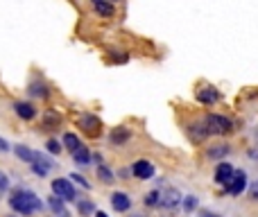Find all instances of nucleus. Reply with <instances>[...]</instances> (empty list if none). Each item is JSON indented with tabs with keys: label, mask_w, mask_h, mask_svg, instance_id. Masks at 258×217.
Segmentation results:
<instances>
[{
	"label": "nucleus",
	"mask_w": 258,
	"mask_h": 217,
	"mask_svg": "<svg viewBox=\"0 0 258 217\" xmlns=\"http://www.w3.org/2000/svg\"><path fill=\"white\" fill-rule=\"evenodd\" d=\"M9 208L18 215H34L43 208V204H41L36 192L27 190V188H16L9 195Z\"/></svg>",
	"instance_id": "obj_1"
},
{
	"label": "nucleus",
	"mask_w": 258,
	"mask_h": 217,
	"mask_svg": "<svg viewBox=\"0 0 258 217\" xmlns=\"http://www.w3.org/2000/svg\"><path fill=\"white\" fill-rule=\"evenodd\" d=\"M204 127L209 136H227L233 131V122L222 113H209L204 118Z\"/></svg>",
	"instance_id": "obj_2"
},
{
	"label": "nucleus",
	"mask_w": 258,
	"mask_h": 217,
	"mask_svg": "<svg viewBox=\"0 0 258 217\" xmlns=\"http://www.w3.org/2000/svg\"><path fill=\"white\" fill-rule=\"evenodd\" d=\"M77 127H80L86 136L98 138L100 133H102V120L93 113H82L80 118H77Z\"/></svg>",
	"instance_id": "obj_3"
},
{
	"label": "nucleus",
	"mask_w": 258,
	"mask_h": 217,
	"mask_svg": "<svg viewBox=\"0 0 258 217\" xmlns=\"http://www.w3.org/2000/svg\"><path fill=\"white\" fill-rule=\"evenodd\" d=\"M50 186H52L54 197H59L63 201H77V192H75V186L71 183V179H54Z\"/></svg>",
	"instance_id": "obj_4"
},
{
	"label": "nucleus",
	"mask_w": 258,
	"mask_h": 217,
	"mask_svg": "<svg viewBox=\"0 0 258 217\" xmlns=\"http://www.w3.org/2000/svg\"><path fill=\"white\" fill-rule=\"evenodd\" d=\"M183 197L181 192L177 190V188H165L163 192H161V201H159V208H163L165 213H174V210L181 206Z\"/></svg>",
	"instance_id": "obj_5"
},
{
	"label": "nucleus",
	"mask_w": 258,
	"mask_h": 217,
	"mask_svg": "<svg viewBox=\"0 0 258 217\" xmlns=\"http://www.w3.org/2000/svg\"><path fill=\"white\" fill-rule=\"evenodd\" d=\"M233 174H236V170H233L231 163H227V161H220L218 165H215V172H213V179L218 186H224L227 188L229 183H231Z\"/></svg>",
	"instance_id": "obj_6"
},
{
	"label": "nucleus",
	"mask_w": 258,
	"mask_h": 217,
	"mask_svg": "<svg viewBox=\"0 0 258 217\" xmlns=\"http://www.w3.org/2000/svg\"><path fill=\"white\" fill-rule=\"evenodd\" d=\"M247 186H249V181H247V172H245V170H236L231 183L227 186V192H229V195H233V197H240L242 192L247 190Z\"/></svg>",
	"instance_id": "obj_7"
},
{
	"label": "nucleus",
	"mask_w": 258,
	"mask_h": 217,
	"mask_svg": "<svg viewBox=\"0 0 258 217\" xmlns=\"http://www.w3.org/2000/svg\"><path fill=\"white\" fill-rule=\"evenodd\" d=\"M132 174L136 179H143V181H147V179L154 177V163H150L147 159L136 161V163L132 165Z\"/></svg>",
	"instance_id": "obj_8"
},
{
	"label": "nucleus",
	"mask_w": 258,
	"mask_h": 217,
	"mask_svg": "<svg viewBox=\"0 0 258 217\" xmlns=\"http://www.w3.org/2000/svg\"><path fill=\"white\" fill-rule=\"evenodd\" d=\"M27 93H30V98H39V100H48L50 98L48 84H45L43 80H39V77H34V80L27 84Z\"/></svg>",
	"instance_id": "obj_9"
},
{
	"label": "nucleus",
	"mask_w": 258,
	"mask_h": 217,
	"mask_svg": "<svg viewBox=\"0 0 258 217\" xmlns=\"http://www.w3.org/2000/svg\"><path fill=\"white\" fill-rule=\"evenodd\" d=\"M109 201H111L113 210H118V213H127V210L132 208V199H129L127 192H120V190L111 192V199Z\"/></svg>",
	"instance_id": "obj_10"
},
{
	"label": "nucleus",
	"mask_w": 258,
	"mask_h": 217,
	"mask_svg": "<svg viewBox=\"0 0 258 217\" xmlns=\"http://www.w3.org/2000/svg\"><path fill=\"white\" fill-rule=\"evenodd\" d=\"M129 138H132V131H129L127 127H113L111 133H109V142H111L113 147H122L129 142Z\"/></svg>",
	"instance_id": "obj_11"
},
{
	"label": "nucleus",
	"mask_w": 258,
	"mask_h": 217,
	"mask_svg": "<svg viewBox=\"0 0 258 217\" xmlns=\"http://www.w3.org/2000/svg\"><path fill=\"white\" fill-rule=\"evenodd\" d=\"M220 91L215 89V86H202L200 91H197V100H200L202 104H215V102H220Z\"/></svg>",
	"instance_id": "obj_12"
},
{
	"label": "nucleus",
	"mask_w": 258,
	"mask_h": 217,
	"mask_svg": "<svg viewBox=\"0 0 258 217\" xmlns=\"http://www.w3.org/2000/svg\"><path fill=\"white\" fill-rule=\"evenodd\" d=\"M14 113H16L21 120H25V122H30V120L36 118V109L32 102H14Z\"/></svg>",
	"instance_id": "obj_13"
},
{
	"label": "nucleus",
	"mask_w": 258,
	"mask_h": 217,
	"mask_svg": "<svg viewBox=\"0 0 258 217\" xmlns=\"http://www.w3.org/2000/svg\"><path fill=\"white\" fill-rule=\"evenodd\" d=\"M59 124H61V115L57 113L54 109H48L43 111V118H41V127L43 129H59Z\"/></svg>",
	"instance_id": "obj_14"
},
{
	"label": "nucleus",
	"mask_w": 258,
	"mask_h": 217,
	"mask_svg": "<svg viewBox=\"0 0 258 217\" xmlns=\"http://www.w3.org/2000/svg\"><path fill=\"white\" fill-rule=\"evenodd\" d=\"M91 5H93L95 12L104 18H111L113 14H116V9H113V5L109 3V0H91Z\"/></svg>",
	"instance_id": "obj_15"
},
{
	"label": "nucleus",
	"mask_w": 258,
	"mask_h": 217,
	"mask_svg": "<svg viewBox=\"0 0 258 217\" xmlns=\"http://www.w3.org/2000/svg\"><path fill=\"white\" fill-rule=\"evenodd\" d=\"M91 161H93V156H91V152H89V147L86 145H82L80 150H75L73 152V163H77V165H91Z\"/></svg>",
	"instance_id": "obj_16"
},
{
	"label": "nucleus",
	"mask_w": 258,
	"mask_h": 217,
	"mask_svg": "<svg viewBox=\"0 0 258 217\" xmlns=\"http://www.w3.org/2000/svg\"><path fill=\"white\" fill-rule=\"evenodd\" d=\"M188 133L192 136V140H195V142H202V140H206V138H209V131H206L204 122H192V124H188Z\"/></svg>",
	"instance_id": "obj_17"
},
{
	"label": "nucleus",
	"mask_w": 258,
	"mask_h": 217,
	"mask_svg": "<svg viewBox=\"0 0 258 217\" xmlns=\"http://www.w3.org/2000/svg\"><path fill=\"white\" fill-rule=\"evenodd\" d=\"M61 145L66 147L68 152H75V150H80L82 147V140H80V136L77 133H73V131H68V133H63V138H61Z\"/></svg>",
	"instance_id": "obj_18"
},
{
	"label": "nucleus",
	"mask_w": 258,
	"mask_h": 217,
	"mask_svg": "<svg viewBox=\"0 0 258 217\" xmlns=\"http://www.w3.org/2000/svg\"><path fill=\"white\" fill-rule=\"evenodd\" d=\"M14 154H16L23 163H34V150H30L27 145H14Z\"/></svg>",
	"instance_id": "obj_19"
},
{
	"label": "nucleus",
	"mask_w": 258,
	"mask_h": 217,
	"mask_svg": "<svg viewBox=\"0 0 258 217\" xmlns=\"http://www.w3.org/2000/svg\"><path fill=\"white\" fill-rule=\"evenodd\" d=\"M48 206H50V210H52L54 215H59V217H68V210L63 208V199H59V197H48Z\"/></svg>",
	"instance_id": "obj_20"
},
{
	"label": "nucleus",
	"mask_w": 258,
	"mask_h": 217,
	"mask_svg": "<svg viewBox=\"0 0 258 217\" xmlns=\"http://www.w3.org/2000/svg\"><path fill=\"white\" fill-rule=\"evenodd\" d=\"M98 179H100L102 183H107V186H109V183L116 181V174H113V170L107 168L104 163H98Z\"/></svg>",
	"instance_id": "obj_21"
},
{
	"label": "nucleus",
	"mask_w": 258,
	"mask_h": 217,
	"mask_svg": "<svg viewBox=\"0 0 258 217\" xmlns=\"http://www.w3.org/2000/svg\"><path fill=\"white\" fill-rule=\"evenodd\" d=\"M229 152H231V147H229V145H213V147H209V152H206V154H209V159H215L220 163V159H224Z\"/></svg>",
	"instance_id": "obj_22"
},
{
	"label": "nucleus",
	"mask_w": 258,
	"mask_h": 217,
	"mask_svg": "<svg viewBox=\"0 0 258 217\" xmlns=\"http://www.w3.org/2000/svg\"><path fill=\"white\" fill-rule=\"evenodd\" d=\"M75 206H77V213L84 215V217L93 215V210H95V204H93L91 199H77V201H75Z\"/></svg>",
	"instance_id": "obj_23"
},
{
	"label": "nucleus",
	"mask_w": 258,
	"mask_h": 217,
	"mask_svg": "<svg viewBox=\"0 0 258 217\" xmlns=\"http://www.w3.org/2000/svg\"><path fill=\"white\" fill-rule=\"evenodd\" d=\"M159 201H161V190H150L145 195V199H143V204L147 208H154V206H159Z\"/></svg>",
	"instance_id": "obj_24"
},
{
	"label": "nucleus",
	"mask_w": 258,
	"mask_h": 217,
	"mask_svg": "<svg viewBox=\"0 0 258 217\" xmlns=\"http://www.w3.org/2000/svg\"><path fill=\"white\" fill-rule=\"evenodd\" d=\"M45 150L50 152V154H61L63 152V145H61V140H57V138H50L48 142H45Z\"/></svg>",
	"instance_id": "obj_25"
},
{
	"label": "nucleus",
	"mask_w": 258,
	"mask_h": 217,
	"mask_svg": "<svg viewBox=\"0 0 258 217\" xmlns=\"http://www.w3.org/2000/svg\"><path fill=\"white\" fill-rule=\"evenodd\" d=\"M34 163L45 165V168H48V170H52V168H54L52 159H50V156H45V154H41V152H34ZM30 165H32V163H30Z\"/></svg>",
	"instance_id": "obj_26"
},
{
	"label": "nucleus",
	"mask_w": 258,
	"mask_h": 217,
	"mask_svg": "<svg viewBox=\"0 0 258 217\" xmlns=\"http://www.w3.org/2000/svg\"><path fill=\"white\" fill-rule=\"evenodd\" d=\"M181 206H183V210H186V213H192V210H195V208H197V197H192V195L183 197Z\"/></svg>",
	"instance_id": "obj_27"
},
{
	"label": "nucleus",
	"mask_w": 258,
	"mask_h": 217,
	"mask_svg": "<svg viewBox=\"0 0 258 217\" xmlns=\"http://www.w3.org/2000/svg\"><path fill=\"white\" fill-rule=\"evenodd\" d=\"M30 168H32V172H34V174H36V177H45V174H48V172H50V170H48V168H45V165H41V163H32V165H30Z\"/></svg>",
	"instance_id": "obj_28"
},
{
	"label": "nucleus",
	"mask_w": 258,
	"mask_h": 217,
	"mask_svg": "<svg viewBox=\"0 0 258 217\" xmlns=\"http://www.w3.org/2000/svg\"><path fill=\"white\" fill-rule=\"evenodd\" d=\"M247 188H249V199L258 201V179H256V181H249V186H247Z\"/></svg>",
	"instance_id": "obj_29"
},
{
	"label": "nucleus",
	"mask_w": 258,
	"mask_h": 217,
	"mask_svg": "<svg viewBox=\"0 0 258 217\" xmlns=\"http://www.w3.org/2000/svg\"><path fill=\"white\" fill-rule=\"evenodd\" d=\"M7 190H9V177L5 172H0V195L7 192Z\"/></svg>",
	"instance_id": "obj_30"
},
{
	"label": "nucleus",
	"mask_w": 258,
	"mask_h": 217,
	"mask_svg": "<svg viewBox=\"0 0 258 217\" xmlns=\"http://www.w3.org/2000/svg\"><path fill=\"white\" fill-rule=\"evenodd\" d=\"M71 181H77V183H80L82 188H91V183L86 181V179L82 177V174H75V172H73V174H71Z\"/></svg>",
	"instance_id": "obj_31"
},
{
	"label": "nucleus",
	"mask_w": 258,
	"mask_h": 217,
	"mask_svg": "<svg viewBox=\"0 0 258 217\" xmlns=\"http://www.w3.org/2000/svg\"><path fill=\"white\" fill-rule=\"evenodd\" d=\"M9 150H12V145H9V142L0 136V154H5V152H9Z\"/></svg>",
	"instance_id": "obj_32"
},
{
	"label": "nucleus",
	"mask_w": 258,
	"mask_h": 217,
	"mask_svg": "<svg viewBox=\"0 0 258 217\" xmlns=\"http://www.w3.org/2000/svg\"><path fill=\"white\" fill-rule=\"evenodd\" d=\"M200 217H222V215L211 213V210H200Z\"/></svg>",
	"instance_id": "obj_33"
},
{
	"label": "nucleus",
	"mask_w": 258,
	"mask_h": 217,
	"mask_svg": "<svg viewBox=\"0 0 258 217\" xmlns=\"http://www.w3.org/2000/svg\"><path fill=\"white\" fill-rule=\"evenodd\" d=\"M95 217H109L107 213H102V210H98V213H95Z\"/></svg>",
	"instance_id": "obj_34"
},
{
	"label": "nucleus",
	"mask_w": 258,
	"mask_h": 217,
	"mask_svg": "<svg viewBox=\"0 0 258 217\" xmlns=\"http://www.w3.org/2000/svg\"><path fill=\"white\" fill-rule=\"evenodd\" d=\"M109 3H113V0H109Z\"/></svg>",
	"instance_id": "obj_35"
},
{
	"label": "nucleus",
	"mask_w": 258,
	"mask_h": 217,
	"mask_svg": "<svg viewBox=\"0 0 258 217\" xmlns=\"http://www.w3.org/2000/svg\"><path fill=\"white\" fill-rule=\"evenodd\" d=\"M134 217H138V215H134Z\"/></svg>",
	"instance_id": "obj_36"
}]
</instances>
